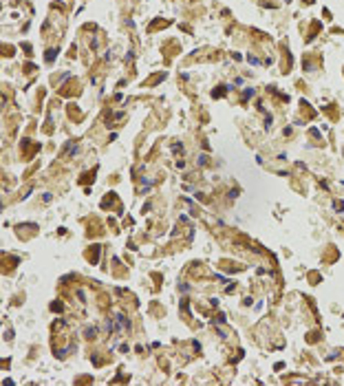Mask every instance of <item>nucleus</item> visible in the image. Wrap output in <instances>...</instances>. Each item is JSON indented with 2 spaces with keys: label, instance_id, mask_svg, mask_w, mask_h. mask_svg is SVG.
Instances as JSON below:
<instances>
[{
  "label": "nucleus",
  "instance_id": "f257e3e1",
  "mask_svg": "<svg viewBox=\"0 0 344 386\" xmlns=\"http://www.w3.org/2000/svg\"><path fill=\"white\" fill-rule=\"evenodd\" d=\"M335 210H344V201H342V203H340V201L335 203Z\"/></svg>",
  "mask_w": 344,
  "mask_h": 386
}]
</instances>
